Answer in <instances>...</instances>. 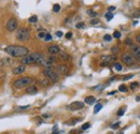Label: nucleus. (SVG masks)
Segmentation results:
<instances>
[{"instance_id":"f257e3e1","label":"nucleus","mask_w":140,"mask_h":134,"mask_svg":"<svg viewBox=\"0 0 140 134\" xmlns=\"http://www.w3.org/2000/svg\"><path fill=\"white\" fill-rule=\"evenodd\" d=\"M4 50L5 53H8L14 58H25L29 54L28 48L25 46H21V45H10V46L5 47Z\"/></svg>"},{"instance_id":"f03ea898","label":"nucleus","mask_w":140,"mask_h":134,"mask_svg":"<svg viewBox=\"0 0 140 134\" xmlns=\"http://www.w3.org/2000/svg\"><path fill=\"white\" fill-rule=\"evenodd\" d=\"M44 60V56L41 53H31L25 58L22 59L23 64H32V63H42Z\"/></svg>"},{"instance_id":"7ed1b4c3","label":"nucleus","mask_w":140,"mask_h":134,"mask_svg":"<svg viewBox=\"0 0 140 134\" xmlns=\"http://www.w3.org/2000/svg\"><path fill=\"white\" fill-rule=\"evenodd\" d=\"M34 82V79L31 78V77L29 76H26V77H21V78L16 79L14 83H13V86H14L15 88H17V89H22V88L24 87H27V86H29L31 84V83Z\"/></svg>"},{"instance_id":"20e7f679","label":"nucleus","mask_w":140,"mask_h":134,"mask_svg":"<svg viewBox=\"0 0 140 134\" xmlns=\"http://www.w3.org/2000/svg\"><path fill=\"white\" fill-rule=\"evenodd\" d=\"M43 74H44V76L47 77L52 83H57L59 80V75L57 74V72L54 71L53 68H44V70H43Z\"/></svg>"},{"instance_id":"39448f33","label":"nucleus","mask_w":140,"mask_h":134,"mask_svg":"<svg viewBox=\"0 0 140 134\" xmlns=\"http://www.w3.org/2000/svg\"><path fill=\"white\" fill-rule=\"evenodd\" d=\"M29 38H30V31L27 28H20L16 31V39L18 41L26 42L29 40Z\"/></svg>"},{"instance_id":"423d86ee","label":"nucleus","mask_w":140,"mask_h":134,"mask_svg":"<svg viewBox=\"0 0 140 134\" xmlns=\"http://www.w3.org/2000/svg\"><path fill=\"white\" fill-rule=\"evenodd\" d=\"M84 108V102H81V101H74L72 102L71 104L68 105V109L69 111H80V109Z\"/></svg>"},{"instance_id":"0eeeda50","label":"nucleus","mask_w":140,"mask_h":134,"mask_svg":"<svg viewBox=\"0 0 140 134\" xmlns=\"http://www.w3.org/2000/svg\"><path fill=\"white\" fill-rule=\"evenodd\" d=\"M17 24H18L17 20L12 17L8 20L7 25H5V28H7L8 31H14V30H16V28H17Z\"/></svg>"},{"instance_id":"6e6552de","label":"nucleus","mask_w":140,"mask_h":134,"mask_svg":"<svg viewBox=\"0 0 140 134\" xmlns=\"http://www.w3.org/2000/svg\"><path fill=\"white\" fill-rule=\"evenodd\" d=\"M121 58H122V62L124 64H126V66H131V64H134V62H135L134 56H131L130 54H124Z\"/></svg>"},{"instance_id":"1a4fd4ad","label":"nucleus","mask_w":140,"mask_h":134,"mask_svg":"<svg viewBox=\"0 0 140 134\" xmlns=\"http://www.w3.org/2000/svg\"><path fill=\"white\" fill-rule=\"evenodd\" d=\"M117 61V56L115 55H110V56H102L101 57V62L104 66L110 63H114Z\"/></svg>"},{"instance_id":"9d476101","label":"nucleus","mask_w":140,"mask_h":134,"mask_svg":"<svg viewBox=\"0 0 140 134\" xmlns=\"http://www.w3.org/2000/svg\"><path fill=\"white\" fill-rule=\"evenodd\" d=\"M25 70H26V66H25V64H20V66L15 67V68L12 70V72H13V74H15V75H20L22 73H24V72H25Z\"/></svg>"},{"instance_id":"9b49d317","label":"nucleus","mask_w":140,"mask_h":134,"mask_svg":"<svg viewBox=\"0 0 140 134\" xmlns=\"http://www.w3.org/2000/svg\"><path fill=\"white\" fill-rule=\"evenodd\" d=\"M47 50H48V53L52 54V55H56V54L60 53V48H59L57 45H51V46L47 47Z\"/></svg>"},{"instance_id":"f8f14e48","label":"nucleus","mask_w":140,"mask_h":134,"mask_svg":"<svg viewBox=\"0 0 140 134\" xmlns=\"http://www.w3.org/2000/svg\"><path fill=\"white\" fill-rule=\"evenodd\" d=\"M57 72L59 74H67L68 73V67H67L66 64H58Z\"/></svg>"},{"instance_id":"ddd939ff","label":"nucleus","mask_w":140,"mask_h":134,"mask_svg":"<svg viewBox=\"0 0 140 134\" xmlns=\"http://www.w3.org/2000/svg\"><path fill=\"white\" fill-rule=\"evenodd\" d=\"M131 53L135 57L140 55V45H133L131 46Z\"/></svg>"},{"instance_id":"4468645a","label":"nucleus","mask_w":140,"mask_h":134,"mask_svg":"<svg viewBox=\"0 0 140 134\" xmlns=\"http://www.w3.org/2000/svg\"><path fill=\"white\" fill-rule=\"evenodd\" d=\"M26 92L28 93V95H36L38 92V89H37L36 86H29V87L27 88Z\"/></svg>"},{"instance_id":"2eb2a0df","label":"nucleus","mask_w":140,"mask_h":134,"mask_svg":"<svg viewBox=\"0 0 140 134\" xmlns=\"http://www.w3.org/2000/svg\"><path fill=\"white\" fill-rule=\"evenodd\" d=\"M85 103L86 104H90V105H91V104H93V103H95V102H96V99H95V96H87V98H85Z\"/></svg>"},{"instance_id":"dca6fc26","label":"nucleus","mask_w":140,"mask_h":134,"mask_svg":"<svg viewBox=\"0 0 140 134\" xmlns=\"http://www.w3.org/2000/svg\"><path fill=\"white\" fill-rule=\"evenodd\" d=\"M127 90H128V88L125 84L120 85V87H118V91H121V92H127Z\"/></svg>"},{"instance_id":"f3484780","label":"nucleus","mask_w":140,"mask_h":134,"mask_svg":"<svg viewBox=\"0 0 140 134\" xmlns=\"http://www.w3.org/2000/svg\"><path fill=\"white\" fill-rule=\"evenodd\" d=\"M122 69H123V67H122V64H121V63H118V62L114 63V70H115V71L120 72V71H122Z\"/></svg>"},{"instance_id":"a211bd4d","label":"nucleus","mask_w":140,"mask_h":134,"mask_svg":"<svg viewBox=\"0 0 140 134\" xmlns=\"http://www.w3.org/2000/svg\"><path fill=\"white\" fill-rule=\"evenodd\" d=\"M29 23H31V24H36L37 21H38V17L36 15H32L31 17H29V19H28Z\"/></svg>"},{"instance_id":"6ab92c4d","label":"nucleus","mask_w":140,"mask_h":134,"mask_svg":"<svg viewBox=\"0 0 140 134\" xmlns=\"http://www.w3.org/2000/svg\"><path fill=\"white\" fill-rule=\"evenodd\" d=\"M60 59L61 60H68L69 59V55L66 53H60Z\"/></svg>"},{"instance_id":"aec40b11","label":"nucleus","mask_w":140,"mask_h":134,"mask_svg":"<svg viewBox=\"0 0 140 134\" xmlns=\"http://www.w3.org/2000/svg\"><path fill=\"white\" fill-rule=\"evenodd\" d=\"M101 108H102V105H101L100 103H98V104H97V105L95 106V109H94V113H95V114H97V113H98L99 111H100Z\"/></svg>"},{"instance_id":"412c9836","label":"nucleus","mask_w":140,"mask_h":134,"mask_svg":"<svg viewBox=\"0 0 140 134\" xmlns=\"http://www.w3.org/2000/svg\"><path fill=\"white\" fill-rule=\"evenodd\" d=\"M105 17H106V19H107V20H111V19H112V17H113V14H112L111 12H108V13H106Z\"/></svg>"},{"instance_id":"4be33fe9","label":"nucleus","mask_w":140,"mask_h":134,"mask_svg":"<svg viewBox=\"0 0 140 134\" xmlns=\"http://www.w3.org/2000/svg\"><path fill=\"white\" fill-rule=\"evenodd\" d=\"M53 11L54 12H56V13L59 12V11H60V5L59 4H54L53 5Z\"/></svg>"},{"instance_id":"5701e85b","label":"nucleus","mask_w":140,"mask_h":134,"mask_svg":"<svg viewBox=\"0 0 140 134\" xmlns=\"http://www.w3.org/2000/svg\"><path fill=\"white\" fill-rule=\"evenodd\" d=\"M104 40L106 42H110L112 40V37L110 36V34H105V36H104Z\"/></svg>"},{"instance_id":"b1692460","label":"nucleus","mask_w":140,"mask_h":134,"mask_svg":"<svg viewBox=\"0 0 140 134\" xmlns=\"http://www.w3.org/2000/svg\"><path fill=\"white\" fill-rule=\"evenodd\" d=\"M138 86H139V84H138V83H137V82L131 83V84H130V89H131V90H135L137 87H138Z\"/></svg>"},{"instance_id":"393cba45","label":"nucleus","mask_w":140,"mask_h":134,"mask_svg":"<svg viewBox=\"0 0 140 134\" xmlns=\"http://www.w3.org/2000/svg\"><path fill=\"white\" fill-rule=\"evenodd\" d=\"M120 124H121V122H120V121H117V122L113 123V124L111 125V129H113V130H115V129H117L118 127H120Z\"/></svg>"},{"instance_id":"a878e982","label":"nucleus","mask_w":140,"mask_h":134,"mask_svg":"<svg viewBox=\"0 0 140 134\" xmlns=\"http://www.w3.org/2000/svg\"><path fill=\"white\" fill-rule=\"evenodd\" d=\"M44 41H47V42L52 41V36H51L50 33H47V36H45V38H44Z\"/></svg>"},{"instance_id":"bb28decb","label":"nucleus","mask_w":140,"mask_h":134,"mask_svg":"<svg viewBox=\"0 0 140 134\" xmlns=\"http://www.w3.org/2000/svg\"><path fill=\"white\" fill-rule=\"evenodd\" d=\"M134 77V74H129V75H125V76L123 77V80H128L130 78H133Z\"/></svg>"},{"instance_id":"cd10ccee","label":"nucleus","mask_w":140,"mask_h":134,"mask_svg":"<svg viewBox=\"0 0 140 134\" xmlns=\"http://www.w3.org/2000/svg\"><path fill=\"white\" fill-rule=\"evenodd\" d=\"M87 14L90 16H92V17H96L97 16V13L94 12V11H87Z\"/></svg>"},{"instance_id":"c85d7f7f","label":"nucleus","mask_w":140,"mask_h":134,"mask_svg":"<svg viewBox=\"0 0 140 134\" xmlns=\"http://www.w3.org/2000/svg\"><path fill=\"white\" fill-rule=\"evenodd\" d=\"M113 37H114L115 39H120V38H121V32H120V31H114V33H113Z\"/></svg>"},{"instance_id":"c756f323","label":"nucleus","mask_w":140,"mask_h":134,"mask_svg":"<svg viewBox=\"0 0 140 134\" xmlns=\"http://www.w3.org/2000/svg\"><path fill=\"white\" fill-rule=\"evenodd\" d=\"M124 113H125V108H124V107H122V108H121L120 111L117 112V116H120V117H121V116H123Z\"/></svg>"},{"instance_id":"7c9ffc66","label":"nucleus","mask_w":140,"mask_h":134,"mask_svg":"<svg viewBox=\"0 0 140 134\" xmlns=\"http://www.w3.org/2000/svg\"><path fill=\"white\" fill-rule=\"evenodd\" d=\"M91 127V123L90 122H85L84 124L82 125V130H86V129H88Z\"/></svg>"},{"instance_id":"2f4dec72","label":"nucleus","mask_w":140,"mask_h":134,"mask_svg":"<svg viewBox=\"0 0 140 134\" xmlns=\"http://www.w3.org/2000/svg\"><path fill=\"white\" fill-rule=\"evenodd\" d=\"M78 122V120H69V121L66 122V124H70V125H73Z\"/></svg>"},{"instance_id":"473e14b6","label":"nucleus","mask_w":140,"mask_h":134,"mask_svg":"<svg viewBox=\"0 0 140 134\" xmlns=\"http://www.w3.org/2000/svg\"><path fill=\"white\" fill-rule=\"evenodd\" d=\"M133 15L135 16V17H140V10H138V11H135Z\"/></svg>"},{"instance_id":"72a5a7b5","label":"nucleus","mask_w":140,"mask_h":134,"mask_svg":"<svg viewBox=\"0 0 140 134\" xmlns=\"http://www.w3.org/2000/svg\"><path fill=\"white\" fill-rule=\"evenodd\" d=\"M45 36H47V33H44V32H39V34H38V37L41 38V39H44Z\"/></svg>"},{"instance_id":"f704fd0d","label":"nucleus","mask_w":140,"mask_h":134,"mask_svg":"<svg viewBox=\"0 0 140 134\" xmlns=\"http://www.w3.org/2000/svg\"><path fill=\"white\" fill-rule=\"evenodd\" d=\"M135 41H136V42L140 45V33H139V34H137V36H136V38H135Z\"/></svg>"},{"instance_id":"c9c22d12","label":"nucleus","mask_w":140,"mask_h":134,"mask_svg":"<svg viewBox=\"0 0 140 134\" xmlns=\"http://www.w3.org/2000/svg\"><path fill=\"white\" fill-rule=\"evenodd\" d=\"M75 27H77V28H83V27H84V23H78L77 25H75Z\"/></svg>"},{"instance_id":"e433bc0d","label":"nucleus","mask_w":140,"mask_h":134,"mask_svg":"<svg viewBox=\"0 0 140 134\" xmlns=\"http://www.w3.org/2000/svg\"><path fill=\"white\" fill-rule=\"evenodd\" d=\"M117 52H118V47L113 46V47H112V53H113V54H117Z\"/></svg>"},{"instance_id":"4c0bfd02","label":"nucleus","mask_w":140,"mask_h":134,"mask_svg":"<svg viewBox=\"0 0 140 134\" xmlns=\"http://www.w3.org/2000/svg\"><path fill=\"white\" fill-rule=\"evenodd\" d=\"M29 108V105H25V106H20L18 107V109H21V111H24V109H27Z\"/></svg>"},{"instance_id":"58836bf2","label":"nucleus","mask_w":140,"mask_h":134,"mask_svg":"<svg viewBox=\"0 0 140 134\" xmlns=\"http://www.w3.org/2000/svg\"><path fill=\"white\" fill-rule=\"evenodd\" d=\"M98 23H100V21H99L98 19H93V20L91 21V24H92V25H97V24H98Z\"/></svg>"},{"instance_id":"ea45409f","label":"nucleus","mask_w":140,"mask_h":134,"mask_svg":"<svg viewBox=\"0 0 140 134\" xmlns=\"http://www.w3.org/2000/svg\"><path fill=\"white\" fill-rule=\"evenodd\" d=\"M71 38H72V33H71V32L66 33V39H71Z\"/></svg>"},{"instance_id":"a19ab883","label":"nucleus","mask_w":140,"mask_h":134,"mask_svg":"<svg viewBox=\"0 0 140 134\" xmlns=\"http://www.w3.org/2000/svg\"><path fill=\"white\" fill-rule=\"evenodd\" d=\"M56 37H58V38L63 37V32H61V31H57V32H56Z\"/></svg>"},{"instance_id":"79ce46f5","label":"nucleus","mask_w":140,"mask_h":134,"mask_svg":"<svg viewBox=\"0 0 140 134\" xmlns=\"http://www.w3.org/2000/svg\"><path fill=\"white\" fill-rule=\"evenodd\" d=\"M42 85L43 86H48V80H42Z\"/></svg>"},{"instance_id":"37998d69","label":"nucleus","mask_w":140,"mask_h":134,"mask_svg":"<svg viewBox=\"0 0 140 134\" xmlns=\"http://www.w3.org/2000/svg\"><path fill=\"white\" fill-rule=\"evenodd\" d=\"M125 43H126L127 45H131V44H133V42H131L130 39H127V41H125Z\"/></svg>"},{"instance_id":"c03bdc74","label":"nucleus","mask_w":140,"mask_h":134,"mask_svg":"<svg viewBox=\"0 0 140 134\" xmlns=\"http://www.w3.org/2000/svg\"><path fill=\"white\" fill-rule=\"evenodd\" d=\"M135 59H136V60L138 61V62H140V55H139V56H137V57H135Z\"/></svg>"},{"instance_id":"a18cd8bd","label":"nucleus","mask_w":140,"mask_h":134,"mask_svg":"<svg viewBox=\"0 0 140 134\" xmlns=\"http://www.w3.org/2000/svg\"><path fill=\"white\" fill-rule=\"evenodd\" d=\"M136 101H137V102H140V95L136 96Z\"/></svg>"},{"instance_id":"49530a36","label":"nucleus","mask_w":140,"mask_h":134,"mask_svg":"<svg viewBox=\"0 0 140 134\" xmlns=\"http://www.w3.org/2000/svg\"><path fill=\"white\" fill-rule=\"evenodd\" d=\"M115 10V7H110L109 8V11H114Z\"/></svg>"},{"instance_id":"de8ad7c7","label":"nucleus","mask_w":140,"mask_h":134,"mask_svg":"<svg viewBox=\"0 0 140 134\" xmlns=\"http://www.w3.org/2000/svg\"><path fill=\"white\" fill-rule=\"evenodd\" d=\"M137 24H138V21H137V20H135V21H134V23H133V25L135 26V25H137Z\"/></svg>"},{"instance_id":"09e8293b","label":"nucleus","mask_w":140,"mask_h":134,"mask_svg":"<svg viewBox=\"0 0 140 134\" xmlns=\"http://www.w3.org/2000/svg\"><path fill=\"white\" fill-rule=\"evenodd\" d=\"M138 134H140V132H139V133H138Z\"/></svg>"}]
</instances>
